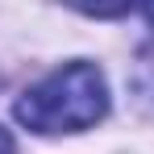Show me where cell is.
Masks as SVG:
<instances>
[{
	"label": "cell",
	"instance_id": "cell-2",
	"mask_svg": "<svg viewBox=\"0 0 154 154\" xmlns=\"http://www.w3.org/2000/svg\"><path fill=\"white\" fill-rule=\"evenodd\" d=\"M71 8H79V13H88V17H121V13H129L137 0H67Z\"/></svg>",
	"mask_w": 154,
	"mask_h": 154
},
{
	"label": "cell",
	"instance_id": "cell-4",
	"mask_svg": "<svg viewBox=\"0 0 154 154\" xmlns=\"http://www.w3.org/2000/svg\"><path fill=\"white\" fill-rule=\"evenodd\" d=\"M137 4H142V13H146V21L154 25V0H137Z\"/></svg>",
	"mask_w": 154,
	"mask_h": 154
},
{
	"label": "cell",
	"instance_id": "cell-3",
	"mask_svg": "<svg viewBox=\"0 0 154 154\" xmlns=\"http://www.w3.org/2000/svg\"><path fill=\"white\" fill-rule=\"evenodd\" d=\"M0 154H17V146H13V137H8V129H0Z\"/></svg>",
	"mask_w": 154,
	"mask_h": 154
},
{
	"label": "cell",
	"instance_id": "cell-1",
	"mask_svg": "<svg viewBox=\"0 0 154 154\" xmlns=\"http://www.w3.org/2000/svg\"><path fill=\"white\" fill-rule=\"evenodd\" d=\"M17 121L33 133H79L108 112V83L96 63H67L33 83L13 104Z\"/></svg>",
	"mask_w": 154,
	"mask_h": 154
}]
</instances>
